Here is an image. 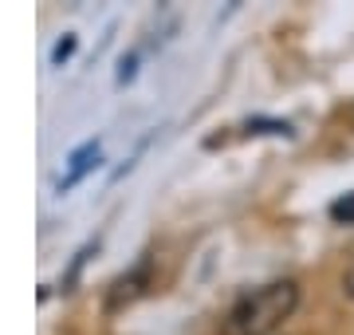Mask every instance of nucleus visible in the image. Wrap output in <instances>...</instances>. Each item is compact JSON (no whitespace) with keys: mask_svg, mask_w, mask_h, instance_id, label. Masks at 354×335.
I'll use <instances>...</instances> for the list:
<instances>
[{"mask_svg":"<svg viewBox=\"0 0 354 335\" xmlns=\"http://www.w3.org/2000/svg\"><path fill=\"white\" fill-rule=\"evenodd\" d=\"M75 48H79V36H75V32H67V36L59 39L55 48H51V67H64L67 60L75 55Z\"/></svg>","mask_w":354,"mask_h":335,"instance_id":"4","label":"nucleus"},{"mask_svg":"<svg viewBox=\"0 0 354 335\" xmlns=\"http://www.w3.org/2000/svg\"><path fill=\"white\" fill-rule=\"evenodd\" d=\"M330 217L339 221V225H354V194L339 197V201L330 206Z\"/></svg>","mask_w":354,"mask_h":335,"instance_id":"5","label":"nucleus"},{"mask_svg":"<svg viewBox=\"0 0 354 335\" xmlns=\"http://www.w3.org/2000/svg\"><path fill=\"white\" fill-rule=\"evenodd\" d=\"M146 284H150V260H142L138 269H130L127 276H118V280L111 284L106 311H118V308H127V304H134V300L146 292Z\"/></svg>","mask_w":354,"mask_h":335,"instance_id":"2","label":"nucleus"},{"mask_svg":"<svg viewBox=\"0 0 354 335\" xmlns=\"http://www.w3.org/2000/svg\"><path fill=\"white\" fill-rule=\"evenodd\" d=\"M299 308V280H268L252 292H244L232 308H228L221 335H272L291 320V311Z\"/></svg>","mask_w":354,"mask_h":335,"instance_id":"1","label":"nucleus"},{"mask_svg":"<svg viewBox=\"0 0 354 335\" xmlns=\"http://www.w3.org/2000/svg\"><path fill=\"white\" fill-rule=\"evenodd\" d=\"M342 292H346V300H354V269L342 276Z\"/></svg>","mask_w":354,"mask_h":335,"instance_id":"6","label":"nucleus"},{"mask_svg":"<svg viewBox=\"0 0 354 335\" xmlns=\"http://www.w3.org/2000/svg\"><path fill=\"white\" fill-rule=\"evenodd\" d=\"M91 162H99V138H95V142H83L75 154H71V174H67V178H59V194H64V190H71V185H75L83 174H87Z\"/></svg>","mask_w":354,"mask_h":335,"instance_id":"3","label":"nucleus"}]
</instances>
